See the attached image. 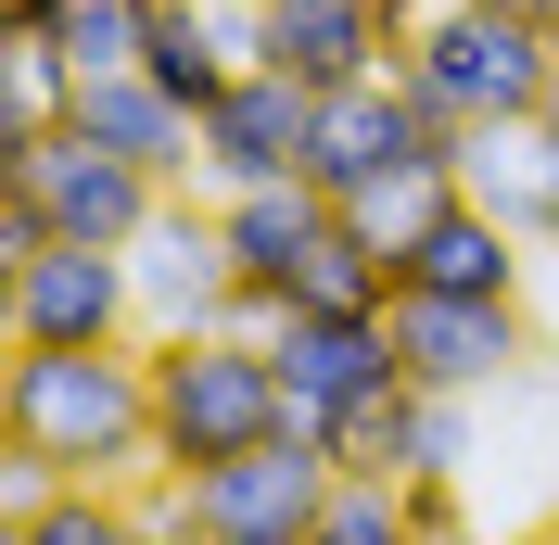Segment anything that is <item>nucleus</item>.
Here are the masks:
<instances>
[{
  "mask_svg": "<svg viewBox=\"0 0 559 545\" xmlns=\"http://www.w3.org/2000/svg\"><path fill=\"white\" fill-rule=\"evenodd\" d=\"M419 13H445V0H394V26H419Z\"/></svg>",
  "mask_w": 559,
  "mask_h": 545,
  "instance_id": "bb28decb",
  "label": "nucleus"
},
{
  "mask_svg": "<svg viewBox=\"0 0 559 545\" xmlns=\"http://www.w3.org/2000/svg\"><path fill=\"white\" fill-rule=\"evenodd\" d=\"M331 482H344V457L293 419L280 444H254V457H229V470H191V482L153 470L140 495H153V520H166V533H216V545H318Z\"/></svg>",
  "mask_w": 559,
  "mask_h": 545,
  "instance_id": "7ed1b4c3",
  "label": "nucleus"
},
{
  "mask_svg": "<svg viewBox=\"0 0 559 545\" xmlns=\"http://www.w3.org/2000/svg\"><path fill=\"white\" fill-rule=\"evenodd\" d=\"M26 13H38V0H0V26H26Z\"/></svg>",
  "mask_w": 559,
  "mask_h": 545,
  "instance_id": "cd10ccee",
  "label": "nucleus"
},
{
  "mask_svg": "<svg viewBox=\"0 0 559 545\" xmlns=\"http://www.w3.org/2000/svg\"><path fill=\"white\" fill-rule=\"evenodd\" d=\"M445 204H457V166H394V178H369V191H356L344 216H356L369 241H382V254H407V241L432 229Z\"/></svg>",
  "mask_w": 559,
  "mask_h": 545,
  "instance_id": "6ab92c4d",
  "label": "nucleus"
},
{
  "mask_svg": "<svg viewBox=\"0 0 559 545\" xmlns=\"http://www.w3.org/2000/svg\"><path fill=\"white\" fill-rule=\"evenodd\" d=\"M394 76H407L457 140L471 128H534V102H547V26H509V13L445 0V13H419V26L394 38Z\"/></svg>",
  "mask_w": 559,
  "mask_h": 545,
  "instance_id": "20e7f679",
  "label": "nucleus"
},
{
  "mask_svg": "<svg viewBox=\"0 0 559 545\" xmlns=\"http://www.w3.org/2000/svg\"><path fill=\"white\" fill-rule=\"evenodd\" d=\"M496 545H559V520H534V533H496Z\"/></svg>",
  "mask_w": 559,
  "mask_h": 545,
  "instance_id": "a878e982",
  "label": "nucleus"
},
{
  "mask_svg": "<svg viewBox=\"0 0 559 545\" xmlns=\"http://www.w3.org/2000/svg\"><path fill=\"white\" fill-rule=\"evenodd\" d=\"M0 342L13 355H103V342H153L140 330V267L103 241H51L0 279Z\"/></svg>",
  "mask_w": 559,
  "mask_h": 545,
  "instance_id": "39448f33",
  "label": "nucleus"
},
{
  "mask_svg": "<svg viewBox=\"0 0 559 545\" xmlns=\"http://www.w3.org/2000/svg\"><path fill=\"white\" fill-rule=\"evenodd\" d=\"M419 419H432V393H419V380H382V393H356L344 419H331V457H344V470H382V482H407L419 470Z\"/></svg>",
  "mask_w": 559,
  "mask_h": 545,
  "instance_id": "a211bd4d",
  "label": "nucleus"
},
{
  "mask_svg": "<svg viewBox=\"0 0 559 545\" xmlns=\"http://www.w3.org/2000/svg\"><path fill=\"white\" fill-rule=\"evenodd\" d=\"M471 13H509V26H559V0H471Z\"/></svg>",
  "mask_w": 559,
  "mask_h": 545,
  "instance_id": "5701e85b",
  "label": "nucleus"
},
{
  "mask_svg": "<svg viewBox=\"0 0 559 545\" xmlns=\"http://www.w3.org/2000/svg\"><path fill=\"white\" fill-rule=\"evenodd\" d=\"M394 355H407L419 393H471V407H484L496 380L534 355V317H522V305H445V292H394Z\"/></svg>",
  "mask_w": 559,
  "mask_h": 545,
  "instance_id": "1a4fd4ad",
  "label": "nucleus"
},
{
  "mask_svg": "<svg viewBox=\"0 0 559 545\" xmlns=\"http://www.w3.org/2000/svg\"><path fill=\"white\" fill-rule=\"evenodd\" d=\"M216 229H229V267H242V330L267 342L293 317V267H306V241L331 229V191L318 178H267V191H216Z\"/></svg>",
  "mask_w": 559,
  "mask_h": 545,
  "instance_id": "9b49d317",
  "label": "nucleus"
},
{
  "mask_svg": "<svg viewBox=\"0 0 559 545\" xmlns=\"http://www.w3.org/2000/svg\"><path fill=\"white\" fill-rule=\"evenodd\" d=\"M13 545H166L140 482H38L13 495Z\"/></svg>",
  "mask_w": 559,
  "mask_h": 545,
  "instance_id": "2eb2a0df",
  "label": "nucleus"
},
{
  "mask_svg": "<svg viewBox=\"0 0 559 545\" xmlns=\"http://www.w3.org/2000/svg\"><path fill=\"white\" fill-rule=\"evenodd\" d=\"M153 13H166V0H38L26 26L51 38L64 76L90 89V76H140V64H153Z\"/></svg>",
  "mask_w": 559,
  "mask_h": 545,
  "instance_id": "dca6fc26",
  "label": "nucleus"
},
{
  "mask_svg": "<svg viewBox=\"0 0 559 545\" xmlns=\"http://www.w3.org/2000/svg\"><path fill=\"white\" fill-rule=\"evenodd\" d=\"M522 267H534V241L509 229L496 204H471L457 191L432 229L394 254V292H445V305H522Z\"/></svg>",
  "mask_w": 559,
  "mask_h": 545,
  "instance_id": "ddd939ff",
  "label": "nucleus"
},
{
  "mask_svg": "<svg viewBox=\"0 0 559 545\" xmlns=\"http://www.w3.org/2000/svg\"><path fill=\"white\" fill-rule=\"evenodd\" d=\"M267 13V64L306 76V89H344V76H382L394 64V0H254Z\"/></svg>",
  "mask_w": 559,
  "mask_h": 545,
  "instance_id": "4468645a",
  "label": "nucleus"
},
{
  "mask_svg": "<svg viewBox=\"0 0 559 545\" xmlns=\"http://www.w3.org/2000/svg\"><path fill=\"white\" fill-rule=\"evenodd\" d=\"M306 128H318V89L306 76H229V102H204V191H267V178H306Z\"/></svg>",
  "mask_w": 559,
  "mask_h": 545,
  "instance_id": "9d476101",
  "label": "nucleus"
},
{
  "mask_svg": "<svg viewBox=\"0 0 559 545\" xmlns=\"http://www.w3.org/2000/svg\"><path fill=\"white\" fill-rule=\"evenodd\" d=\"M26 254H51V216H38L26 191H13V178H0V279L26 267Z\"/></svg>",
  "mask_w": 559,
  "mask_h": 545,
  "instance_id": "4be33fe9",
  "label": "nucleus"
},
{
  "mask_svg": "<svg viewBox=\"0 0 559 545\" xmlns=\"http://www.w3.org/2000/svg\"><path fill=\"white\" fill-rule=\"evenodd\" d=\"M419 545H496V533H484V520H445V533H419Z\"/></svg>",
  "mask_w": 559,
  "mask_h": 545,
  "instance_id": "393cba45",
  "label": "nucleus"
},
{
  "mask_svg": "<svg viewBox=\"0 0 559 545\" xmlns=\"http://www.w3.org/2000/svg\"><path fill=\"white\" fill-rule=\"evenodd\" d=\"M419 470H471V393H432V419H419Z\"/></svg>",
  "mask_w": 559,
  "mask_h": 545,
  "instance_id": "412c9836",
  "label": "nucleus"
},
{
  "mask_svg": "<svg viewBox=\"0 0 559 545\" xmlns=\"http://www.w3.org/2000/svg\"><path fill=\"white\" fill-rule=\"evenodd\" d=\"M64 114H76L64 51H51L38 26H0V166H13V153H38V140L64 128Z\"/></svg>",
  "mask_w": 559,
  "mask_h": 545,
  "instance_id": "f3484780",
  "label": "nucleus"
},
{
  "mask_svg": "<svg viewBox=\"0 0 559 545\" xmlns=\"http://www.w3.org/2000/svg\"><path fill=\"white\" fill-rule=\"evenodd\" d=\"M293 432V380L254 330H191V342H153V470L191 482V470H229L254 444Z\"/></svg>",
  "mask_w": 559,
  "mask_h": 545,
  "instance_id": "f03ea898",
  "label": "nucleus"
},
{
  "mask_svg": "<svg viewBox=\"0 0 559 545\" xmlns=\"http://www.w3.org/2000/svg\"><path fill=\"white\" fill-rule=\"evenodd\" d=\"M0 457H13V495H38V482H153V342L13 355L0 368Z\"/></svg>",
  "mask_w": 559,
  "mask_h": 545,
  "instance_id": "f257e3e1",
  "label": "nucleus"
},
{
  "mask_svg": "<svg viewBox=\"0 0 559 545\" xmlns=\"http://www.w3.org/2000/svg\"><path fill=\"white\" fill-rule=\"evenodd\" d=\"M547 520H559V508H547Z\"/></svg>",
  "mask_w": 559,
  "mask_h": 545,
  "instance_id": "c756f323",
  "label": "nucleus"
},
{
  "mask_svg": "<svg viewBox=\"0 0 559 545\" xmlns=\"http://www.w3.org/2000/svg\"><path fill=\"white\" fill-rule=\"evenodd\" d=\"M394 166H457V128L432 102H419L407 76H344V89H318V128H306V178L331 191V204H356L369 178Z\"/></svg>",
  "mask_w": 559,
  "mask_h": 545,
  "instance_id": "423d86ee",
  "label": "nucleus"
},
{
  "mask_svg": "<svg viewBox=\"0 0 559 545\" xmlns=\"http://www.w3.org/2000/svg\"><path fill=\"white\" fill-rule=\"evenodd\" d=\"M140 267V330L153 342H191V330H242V267H229V229H216V191H178L153 229L128 241Z\"/></svg>",
  "mask_w": 559,
  "mask_h": 545,
  "instance_id": "6e6552de",
  "label": "nucleus"
},
{
  "mask_svg": "<svg viewBox=\"0 0 559 545\" xmlns=\"http://www.w3.org/2000/svg\"><path fill=\"white\" fill-rule=\"evenodd\" d=\"M0 178H13V191H26L38 216H51V241H103V254H128V241L153 229L166 204H178V191H166L153 166H128V153H103L90 128H51L38 153H13Z\"/></svg>",
  "mask_w": 559,
  "mask_h": 545,
  "instance_id": "0eeeda50",
  "label": "nucleus"
},
{
  "mask_svg": "<svg viewBox=\"0 0 559 545\" xmlns=\"http://www.w3.org/2000/svg\"><path fill=\"white\" fill-rule=\"evenodd\" d=\"M534 128H559V26H547V102H534Z\"/></svg>",
  "mask_w": 559,
  "mask_h": 545,
  "instance_id": "b1692460",
  "label": "nucleus"
},
{
  "mask_svg": "<svg viewBox=\"0 0 559 545\" xmlns=\"http://www.w3.org/2000/svg\"><path fill=\"white\" fill-rule=\"evenodd\" d=\"M166 545H216V533H166Z\"/></svg>",
  "mask_w": 559,
  "mask_h": 545,
  "instance_id": "c85d7f7f",
  "label": "nucleus"
},
{
  "mask_svg": "<svg viewBox=\"0 0 559 545\" xmlns=\"http://www.w3.org/2000/svg\"><path fill=\"white\" fill-rule=\"evenodd\" d=\"M280 380H293V419L306 432H331V419L356 407V393H382V380H407V355H394V317H280L267 330Z\"/></svg>",
  "mask_w": 559,
  "mask_h": 545,
  "instance_id": "f8f14e48",
  "label": "nucleus"
},
{
  "mask_svg": "<svg viewBox=\"0 0 559 545\" xmlns=\"http://www.w3.org/2000/svg\"><path fill=\"white\" fill-rule=\"evenodd\" d=\"M318 545H419V520H407V482H382V470H344V482H331V508H318Z\"/></svg>",
  "mask_w": 559,
  "mask_h": 545,
  "instance_id": "aec40b11",
  "label": "nucleus"
}]
</instances>
